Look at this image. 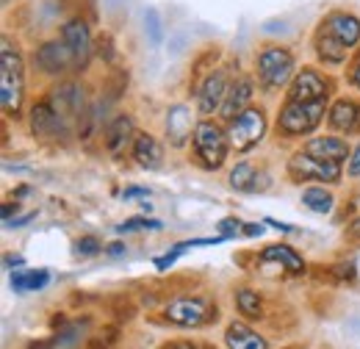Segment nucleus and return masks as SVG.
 <instances>
[{"instance_id":"f257e3e1","label":"nucleus","mask_w":360,"mask_h":349,"mask_svg":"<svg viewBox=\"0 0 360 349\" xmlns=\"http://www.w3.org/2000/svg\"><path fill=\"white\" fill-rule=\"evenodd\" d=\"M22 87H25V72H22V56L17 47H11L8 39L0 42V103L8 117L20 114L22 106Z\"/></svg>"},{"instance_id":"f03ea898","label":"nucleus","mask_w":360,"mask_h":349,"mask_svg":"<svg viewBox=\"0 0 360 349\" xmlns=\"http://www.w3.org/2000/svg\"><path fill=\"white\" fill-rule=\"evenodd\" d=\"M227 147H230L227 133L217 122L202 120L194 125V153L205 170H219L225 164Z\"/></svg>"},{"instance_id":"7ed1b4c3","label":"nucleus","mask_w":360,"mask_h":349,"mask_svg":"<svg viewBox=\"0 0 360 349\" xmlns=\"http://www.w3.org/2000/svg\"><path fill=\"white\" fill-rule=\"evenodd\" d=\"M324 114H327V100H316V103H294V100H288L285 108L280 111L277 128L285 136H305L321 122Z\"/></svg>"},{"instance_id":"20e7f679","label":"nucleus","mask_w":360,"mask_h":349,"mask_svg":"<svg viewBox=\"0 0 360 349\" xmlns=\"http://www.w3.org/2000/svg\"><path fill=\"white\" fill-rule=\"evenodd\" d=\"M164 319L178 327H202L217 322L219 313H217V305H211L202 297H180L164 307Z\"/></svg>"},{"instance_id":"39448f33","label":"nucleus","mask_w":360,"mask_h":349,"mask_svg":"<svg viewBox=\"0 0 360 349\" xmlns=\"http://www.w3.org/2000/svg\"><path fill=\"white\" fill-rule=\"evenodd\" d=\"M264 133H266V117H264V111L261 108H247L244 114H238L230 122L227 141H230L233 150L247 153V150H252L264 139Z\"/></svg>"},{"instance_id":"423d86ee","label":"nucleus","mask_w":360,"mask_h":349,"mask_svg":"<svg viewBox=\"0 0 360 349\" xmlns=\"http://www.w3.org/2000/svg\"><path fill=\"white\" fill-rule=\"evenodd\" d=\"M288 174L302 183V180H324V183H338L341 180V164L335 161H324V158H316L311 153H297L288 158Z\"/></svg>"},{"instance_id":"0eeeda50","label":"nucleus","mask_w":360,"mask_h":349,"mask_svg":"<svg viewBox=\"0 0 360 349\" xmlns=\"http://www.w3.org/2000/svg\"><path fill=\"white\" fill-rule=\"evenodd\" d=\"M258 75L269 89L285 87L294 75V56L285 47H266L258 56Z\"/></svg>"},{"instance_id":"6e6552de","label":"nucleus","mask_w":360,"mask_h":349,"mask_svg":"<svg viewBox=\"0 0 360 349\" xmlns=\"http://www.w3.org/2000/svg\"><path fill=\"white\" fill-rule=\"evenodd\" d=\"M47 103H50V108H53L67 125H72L75 120L86 117V91H84V87H78V84H72V81L58 84V87L50 91Z\"/></svg>"},{"instance_id":"1a4fd4ad","label":"nucleus","mask_w":360,"mask_h":349,"mask_svg":"<svg viewBox=\"0 0 360 349\" xmlns=\"http://www.w3.org/2000/svg\"><path fill=\"white\" fill-rule=\"evenodd\" d=\"M37 64L47 75H61L70 67H75V56H72V50L67 47L64 39L61 42H45L37 50Z\"/></svg>"},{"instance_id":"9d476101","label":"nucleus","mask_w":360,"mask_h":349,"mask_svg":"<svg viewBox=\"0 0 360 349\" xmlns=\"http://www.w3.org/2000/svg\"><path fill=\"white\" fill-rule=\"evenodd\" d=\"M288 100L294 103H316V100H327V81L316 72V70H302L300 75H294Z\"/></svg>"},{"instance_id":"9b49d317","label":"nucleus","mask_w":360,"mask_h":349,"mask_svg":"<svg viewBox=\"0 0 360 349\" xmlns=\"http://www.w3.org/2000/svg\"><path fill=\"white\" fill-rule=\"evenodd\" d=\"M31 131L39 139H58V136H67L70 125L50 108V103H37L31 108Z\"/></svg>"},{"instance_id":"f8f14e48","label":"nucleus","mask_w":360,"mask_h":349,"mask_svg":"<svg viewBox=\"0 0 360 349\" xmlns=\"http://www.w3.org/2000/svg\"><path fill=\"white\" fill-rule=\"evenodd\" d=\"M227 87H230V84H227V78L222 70H217V72H211V75L205 78V84H202L200 91H197V108H200L202 117H208V114H214V111L222 108Z\"/></svg>"},{"instance_id":"ddd939ff","label":"nucleus","mask_w":360,"mask_h":349,"mask_svg":"<svg viewBox=\"0 0 360 349\" xmlns=\"http://www.w3.org/2000/svg\"><path fill=\"white\" fill-rule=\"evenodd\" d=\"M61 39H64L67 47L72 50V56H75V67H78V70H81V67H86V61H89V56H91L89 25H86L84 20H70V23L64 25Z\"/></svg>"},{"instance_id":"4468645a","label":"nucleus","mask_w":360,"mask_h":349,"mask_svg":"<svg viewBox=\"0 0 360 349\" xmlns=\"http://www.w3.org/2000/svg\"><path fill=\"white\" fill-rule=\"evenodd\" d=\"M250 100H252V81H250V78H236V81L227 87L225 103H222V108H219V117H222L225 122H233L238 114L247 111V103H250Z\"/></svg>"},{"instance_id":"2eb2a0df","label":"nucleus","mask_w":360,"mask_h":349,"mask_svg":"<svg viewBox=\"0 0 360 349\" xmlns=\"http://www.w3.org/2000/svg\"><path fill=\"white\" fill-rule=\"evenodd\" d=\"M324 28H327L335 39H341L347 47H355V44L360 42V20L355 17V14L335 11V14H330V17H327Z\"/></svg>"},{"instance_id":"dca6fc26","label":"nucleus","mask_w":360,"mask_h":349,"mask_svg":"<svg viewBox=\"0 0 360 349\" xmlns=\"http://www.w3.org/2000/svg\"><path fill=\"white\" fill-rule=\"evenodd\" d=\"M131 136H134V120H131L128 114H120V117H114V120L108 122V128L103 133V144H105V150H108L111 156H120V153L128 147Z\"/></svg>"},{"instance_id":"f3484780","label":"nucleus","mask_w":360,"mask_h":349,"mask_svg":"<svg viewBox=\"0 0 360 349\" xmlns=\"http://www.w3.org/2000/svg\"><path fill=\"white\" fill-rule=\"evenodd\" d=\"M225 344L227 349H269V341L255 333L252 327H247L244 322H233L225 330Z\"/></svg>"},{"instance_id":"a211bd4d","label":"nucleus","mask_w":360,"mask_h":349,"mask_svg":"<svg viewBox=\"0 0 360 349\" xmlns=\"http://www.w3.org/2000/svg\"><path fill=\"white\" fill-rule=\"evenodd\" d=\"M305 153H311L316 158H324V161H335L341 164L347 156H349V147L344 139H335V136H316L305 144Z\"/></svg>"},{"instance_id":"6ab92c4d","label":"nucleus","mask_w":360,"mask_h":349,"mask_svg":"<svg viewBox=\"0 0 360 349\" xmlns=\"http://www.w3.org/2000/svg\"><path fill=\"white\" fill-rule=\"evenodd\" d=\"M330 114V125L341 133H352L360 128V106L355 100H338L333 103V108L327 111Z\"/></svg>"},{"instance_id":"aec40b11","label":"nucleus","mask_w":360,"mask_h":349,"mask_svg":"<svg viewBox=\"0 0 360 349\" xmlns=\"http://www.w3.org/2000/svg\"><path fill=\"white\" fill-rule=\"evenodd\" d=\"M134 158L144 170H158L164 164V150L150 133H139L134 139Z\"/></svg>"},{"instance_id":"412c9836","label":"nucleus","mask_w":360,"mask_h":349,"mask_svg":"<svg viewBox=\"0 0 360 349\" xmlns=\"http://www.w3.org/2000/svg\"><path fill=\"white\" fill-rule=\"evenodd\" d=\"M316 53H319V58H321L324 64H344L349 47L341 42V39H335V37L324 28V31L316 37Z\"/></svg>"},{"instance_id":"4be33fe9","label":"nucleus","mask_w":360,"mask_h":349,"mask_svg":"<svg viewBox=\"0 0 360 349\" xmlns=\"http://www.w3.org/2000/svg\"><path fill=\"white\" fill-rule=\"evenodd\" d=\"M261 261L280 263L283 269H288V272H294V274H302V272H305V261H302V258L297 255V250L288 247V244H271V247H266V250L261 253Z\"/></svg>"},{"instance_id":"5701e85b","label":"nucleus","mask_w":360,"mask_h":349,"mask_svg":"<svg viewBox=\"0 0 360 349\" xmlns=\"http://www.w3.org/2000/svg\"><path fill=\"white\" fill-rule=\"evenodd\" d=\"M50 283V274L45 269H17L11 274V288L17 294H28V291H42Z\"/></svg>"},{"instance_id":"b1692460","label":"nucleus","mask_w":360,"mask_h":349,"mask_svg":"<svg viewBox=\"0 0 360 349\" xmlns=\"http://www.w3.org/2000/svg\"><path fill=\"white\" fill-rule=\"evenodd\" d=\"M167 133L172 136V144H183L186 136H191V114L186 106H172L167 114Z\"/></svg>"},{"instance_id":"393cba45","label":"nucleus","mask_w":360,"mask_h":349,"mask_svg":"<svg viewBox=\"0 0 360 349\" xmlns=\"http://www.w3.org/2000/svg\"><path fill=\"white\" fill-rule=\"evenodd\" d=\"M302 205L308 211H314V214H330L333 205H335V200H333L330 191H324V186H308L302 191Z\"/></svg>"},{"instance_id":"a878e982","label":"nucleus","mask_w":360,"mask_h":349,"mask_svg":"<svg viewBox=\"0 0 360 349\" xmlns=\"http://www.w3.org/2000/svg\"><path fill=\"white\" fill-rule=\"evenodd\" d=\"M86 327H89V322H86V319H84V322H72V324H61V327L56 330V336H53V347L56 349L75 347V344L84 338Z\"/></svg>"},{"instance_id":"bb28decb","label":"nucleus","mask_w":360,"mask_h":349,"mask_svg":"<svg viewBox=\"0 0 360 349\" xmlns=\"http://www.w3.org/2000/svg\"><path fill=\"white\" fill-rule=\"evenodd\" d=\"M236 305H238V313H244L247 319H261L264 316V303H261L258 291H252V288H241L236 294Z\"/></svg>"},{"instance_id":"cd10ccee","label":"nucleus","mask_w":360,"mask_h":349,"mask_svg":"<svg viewBox=\"0 0 360 349\" xmlns=\"http://www.w3.org/2000/svg\"><path fill=\"white\" fill-rule=\"evenodd\" d=\"M252 180H255V170H252V164H247V161L236 164V170L230 172V186H233L236 191H250V189H252Z\"/></svg>"},{"instance_id":"c85d7f7f","label":"nucleus","mask_w":360,"mask_h":349,"mask_svg":"<svg viewBox=\"0 0 360 349\" xmlns=\"http://www.w3.org/2000/svg\"><path fill=\"white\" fill-rule=\"evenodd\" d=\"M144 31H147V37H150V44H153V47H158V44L164 42L161 17H158L155 8H147V11H144Z\"/></svg>"},{"instance_id":"c756f323","label":"nucleus","mask_w":360,"mask_h":349,"mask_svg":"<svg viewBox=\"0 0 360 349\" xmlns=\"http://www.w3.org/2000/svg\"><path fill=\"white\" fill-rule=\"evenodd\" d=\"M164 224L158 219H144V217H134V219H125L122 224H117L120 233H134V230H161Z\"/></svg>"},{"instance_id":"7c9ffc66","label":"nucleus","mask_w":360,"mask_h":349,"mask_svg":"<svg viewBox=\"0 0 360 349\" xmlns=\"http://www.w3.org/2000/svg\"><path fill=\"white\" fill-rule=\"evenodd\" d=\"M188 247H191V241H180V244H175V247H172V250H169L167 255L155 258V269H161V272H164V269H169V266H172V263L178 261L180 255H183V253L188 250Z\"/></svg>"},{"instance_id":"2f4dec72","label":"nucleus","mask_w":360,"mask_h":349,"mask_svg":"<svg viewBox=\"0 0 360 349\" xmlns=\"http://www.w3.org/2000/svg\"><path fill=\"white\" fill-rule=\"evenodd\" d=\"M100 250H103V244H100L94 236H84V239H78V241H75V255H81V258L97 255Z\"/></svg>"},{"instance_id":"473e14b6","label":"nucleus","mask_w":360,"mask_h":349,"mask_svg":"<svg viewBox=\"0 0 360 349\" xmlns=\"http://www.w3.org/2000/svg\"><path fill=\"white\" fill-rule=\"evenodd\" d=\"M158 349H217V347L202 344V341H164Z\"/></svg>"},{"instance_id":"72a5a7b5","label":"nucleus","mask_w":360,"mask_h":349,"mask_svg":"<svg viewBox=\"0 0 360 349\" xmlns=\"http://www.w3.org/2000/svg\"><path fill=\"white\" fill-rule=\"evenodd\" d=\"M238 224H241L238 219L227 217V219H222V222H219V230H222V236H227V239H233V236H236V233L241 230Z\"/></svg>"},{"instance_id":"f704fd0d","label":"nucleus","mask_w":360,"mask_h":349,"mask_svg":"<svg viewBox=\"0 0 360 349\" xmlns=\"http://www.w3.org/2000/svg\"><path fill=\"white\" fill-rule=\"evenodd\" d=\"M347 172L352 174V177H358L360 174V144L352 150V158H349V167H347Z\"/></svg>"},{"instance_id":"c9c22d12","label":"nucleus","mask_w":360,"mask_h":349,"mask_svg":"<svg viewBox=\"0 0 360 349\" xmlns=\"http://www.w3.org/2000/svg\"><path fill=\"white\" fill-rule=\"evenodd\" d=\"M335 269H338V277L341 280H355V263H341Z\"/></svg>"},{"instance_id":"e433bc0d","label":"nucleus","mask_w":360,"mask_h":349,"mask_svg":"<svg viewBox=\"0 0 360 349\" xmlns=\"http://www.w3.org/2000/svg\"><path fill=\"white\" fill-rule=\"evenodd\" d=\"M131 197H150V189H141V186L125 189V191H122V200H131Z\"/></svg>"},{"instance_id":"4c0bfd02","label":"nucleus","mask_w":360,"mask_h":349,"mask_svg":"<svg viewBox=\"0 0 360 349\" xmlns=\"http://www.w3.org/2000/svg\"><path fill=\"white\" fill-rule=\"evenodd\" d=\"M241 233L255 239V236H261V233H264V224H247V227H241Z\"/></svg>"},{"instance_id":"58836bf2","label":"nucleus","mask_w":360,"mask_h":349,"mask_svg":"<svg viewBox=\"0 0 360 349\" xmlns=\"http://www.w3.org/2000/svg\"><path fill=\"white\" fill-rule=\"evenodd\" d=\"M105 253H108V255H114V258H117V255H125V244L114 241V244H108V247H105Z\"/></svg>"},{"instance_id":"ea45409f","label":"nucleus","mask_w":360,"mask_h":349,"mask_svg":"<svg viewBox=\"0 0 360 349\" xmlns=\"http://www.w3.org/2000/svg\"><path fill=\"white\" fill-rule=\"evenodd\" d=\"M347 236H349V239H355V241H360V217L347 227Z\"/></svg>"},{"instance_id":"a19ab883","label":"nucleus","mask_w":360,"mask_h":349,"mask_svg":"<svg viewBox=\"0 0 360 349\" xmlns=\"http://www.w3.org/2000/svg\"><path fill=\"white\" fill-rule=\"evenodd\" d=\"M37 217V214H25V217H20V219H11V222H6V224H8V227H22V224H25V222H31V219Z\"/></svg>"},{"instance_id":"79ce46f5","label":"nucleus","mask_w":360,"mask_h":349,"mask_svg":"<svg viewBox=\"0 0 360 349\" xmlns=\"http://www.w3.org/2000/svg\"><path fill=\"white\" fill-rule=\"evenodd\" d=\"M266 224H271V227H277V230H283V233H291V230H294L291 224H285V222H274V219H266Z\"/></svg>"},{"instance_id":"37998d69","label":"nucleus","mask_w":360,"mask_h":349,"mask_svg":"<svg viewBox=\"0 0 360 349\" xmlns=\"http://www.w3.org/2000/svg\"><path fill=\"white\" fill-rule=\"evenodd\" d=\"M28 349H56V347H53V338H50V341H37V344H31Z\"/></svg>"},{"instance_id":"c03bdc74","label":"nucleus","mask_w":360,"mask_h":349,"mask_svg":"<svg viewBox=\"0 0 360 349\" xmlns=\"http://www.w3.org/2000/svg\"><path fill=\"white\" fill-rule=\"evenodd\" d=\"M6 266H22V258L20 255H6Z\"/></svg>"},{"instance_id":"a18cd8bd","label":"nucleus","mask_w":360,"mask_h":349,"mask_svg":"<svg viewBox=\"0 0 360 349\" xmlns=\"http://www.w3.org/2000/svg\"><path fill=\"white\" fill-rule=\"evenodd\" d=\"M355 84H358V89H360V61H358V67H355Z\"/></svg>"},{"instance_id":"49530a36","label":"nucleus","mask_w":360,"mask_h":349,"mask_svg":"<svg viewBox=\"0 0 360 349\" xmlns=\"http://www.w3.org/2000/svg\"><path fill=\"white\" fill-rule=\"evenodd\" d=\"M288 349H300V347H288Z\"/></svg>"}]
</instances>
